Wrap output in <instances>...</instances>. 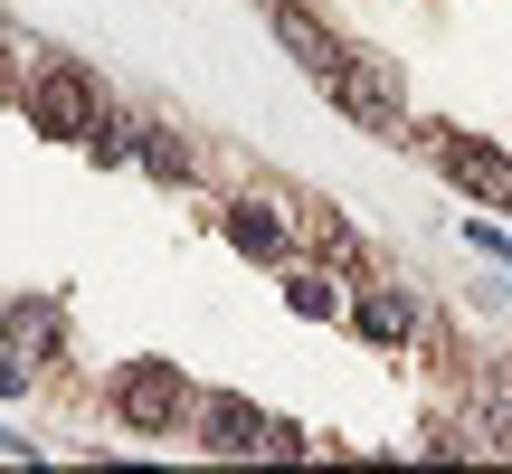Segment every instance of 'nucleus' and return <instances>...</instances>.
I'll list each match as a JSON object with an SVG mask.
<instances>
[{"label":"nucleus","mask_w":512,"mask_h":474,"mask_svg":"<svg viewBox=\"0 0 512 474\" xmlns=\"http://www.w3.org/2000/svg\"><path fill=\"white\" fill-rule=\"evenodd\" d=\"M313 86L332 95V114H351L361 133L399 143V124H408V95H399V67H389V57H370V48H332L323 67H313Z\"/></svg>","instance_id":"obj_1"},{"label":"nucleus","mask_w":512,"mask_h":474,"mask_svg":"<svg viewBox=\"0 0 512 474\" xmlns=\"http://www.w3.org/2000/svg\"><path fill=\"white\" fill-rule=\"evenodd\" d=\"M105 408L124 437H190V408H200V389L181 380V361H124L105 380Z\"/></svg>","instance_id":"obj_2"},{"label":"nucleus","mask_w":512,"mask_h":474,"mask_svg":"<svg viewBox=\"0 0 512 474\" xmlns=\"http://www.w3.org/2000/svg\"><path fill=\"white\" fill-rule=\"evenodd\" d=\"M19 105H29V133H48V143H86V133L105 124V86H95L76 57H38Z\"/></svg>","instance_id":"obj_3"},{"label":"nucleus","mask_w":512,"mask_h":474,"mask_svg":"<svg viewBox=\"0 0 512 474\" xmlns=\"http://www.w3.org/2000/svg\"><path fill=\"white\" fill-rule=\"evenodd\" d=\"M190 437L209 446V456H294V427H275L266 408L247 399V389H200V408H190Z\"/></svg>","instance_id":"obj_4"},{"label":"nucleus","mask_w":512,"mask_h":474,"mask_svg":"<svg viewBox=\"0 0 512 474\" xmlns=\"http://www.w3.org/2000/svg\"><path fill=\"white\" fill-rule=\"evenodd\" d=\"M418 133L427 152H437V171L465 190V200H484V209H512V152L494 143H475V133H446V124H399V143Z\"/></svg>","instance_id":"obj_5"},{"label":"nucleus","mask_w":512,"mask_h":474,"mask_svg":"<svg viewBox=\"0 0 512 474\" xmlns=\"http://www.w3.org/2000/svg\"><path fill=\"white\" fill-rule=\"evenodd\" d=\"M219 228H228V247H238V256H266V266H285V256H294V228H285V209H275V200H256V190L219 209Z\"/></svg>","instance_id":"obj_6"},{"label":"nucleus","mask_w":512,"mask_h":474,"mask_svg":"<svg viewBox=\"0 0 512 474\" xmlns=\"http://www.w3.org/2000/svg\"><path fill=\"white\" fill-rule=\"evenodd\" d=\"M266 29H275V48H285L304 76L323 67L332 48H342V38H332V19H323V10H304V0H266Z\"/></svg>","instance_id":"obj_7"},{"label":"nucleus","mask_w":512,"mask_h":474,"mask_svg":"<svg viewBox=\"0 0 512 474\" xmlns=\"http://www.w3.org/2000/svg\"><path fill=\"white\" fill-rule=\"evenodd\" d=\"M285 313L294 323H351V285L332 266H285Z\"/></svg>","instance_id":"obj_8"},{"label":"nucleus","mask_w":512,"mask_h":474,"mask_svg":"<svg viewBox=\"0 0 512 474\" xmlns=\"http://www.w3.org/2000/svg\"><path fill=\"white\" fill-rule=\"evenodd\" d=\"M57 332H67V313H57L48 294H10V304H0V342H10L19 361H38V351H57Z\"/></svg>","instance_id":"obj_9"},{"label":"nucleus","mask_w":512,"mask_h":474,"mask_svg":"<svg viewBox=\"0 0 512 474\" xmlns=\"http://www.w3.org/2000/svg\"><path fill=\"white\" fill-rule=\"evenodd\" d=\"M351 323H361V342H380V351H399L408 332H418V294H408V285H370L361 304H351Z\"/></svg>","instance_id":"obj_10"},{"label":"nucleus","mask_w":512,"mask_h":474,"mask_svg":"<svg viewBox=\"0 0 512 474\" xmlns=\"http://www.w3.org/2000/svg\"><path fill=\"white\" fill-rule=\"evenodd\" d=\"M133 162H143V171H152V181H171V190H181V181H190V143H171V133H162V124H143V133H133Z\"/></svg>","instance_id":"obj_11"},{"label":"nucleus","mask_w":512,"mask_h":474,"mask_svg":"<svg viewBox=\"0 0 512 474\" xmlns=\"http://www.w3.org/2000/svg\"><path fill=\"white\" fill-rule=\"evenodd\" d=\"M133 133H143V124H124V114H105V124H95V133H86L76 152H86V162H133Z\"/></svg>","instance_id":"obj_12"},{"label":"nucleus","mask_w":512,"mask_h":474,"mask_svg":"<svg viewBox=\"0 0 512 474\" xmlns=\"http://www.w3.org/2000/svg\"><path fill=\"white\" fill-rule=\"evenodd\" d=\"M313 247H323L332 266H361V237H351V219H342V209H323V219H313Z\"/></svg>","instance_id":"obj_13"},{"label":"nucleus","mask_w":512,"mask_h":474,"mask_svg":"<svg viewBox=\"0 0 512 474\" xmlns=\"http://www.w3.org/2000/svg\"><path fill=\"white\" fill-rule=\"evenodd\" d=\"M465 247L494 256V266H512V228H494V219H465Z\"/></svg>","instance_id":"obj_14"},{"label":"nucleus","mask_w":512,"mask_h":474,"mask_svg":"<svg viewBox=\"0 0 512 474\" xmlns=\"http://www.w3.org/2000/svg\"><path fill=\"white\" fill-rule=\"evenodd\" d=\"M0 399H10V408H19V399H29V361H19V351H10V342H0Z\"/></svg>","instance_id":"obj_15"},{"label":"nucleus","mask_w":512,"mask_h":474,"mask_svg":"<svg viewBox=\"0 0 512 474\" xmlns=\"http://www.w3.org/2000/svg\"><path fill=\"white\" fill-rule=\"evenodd\" d=\"M0 456H29V465H38V446H29V437H10V427H0Z\"/></svg>","instance_id":"obj_16"}]
</instances>
